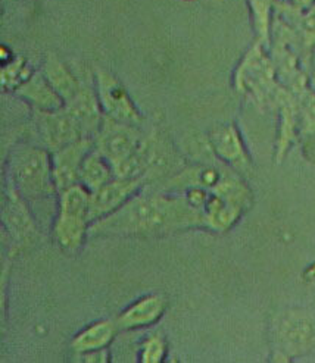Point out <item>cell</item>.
Returning a JSON list of instances; mask_svg holds the SVG:
<instances>
[{
  "label": "cell",
  "instance_id": "cell-1",
  "mask_svg": "<svg viewBox=\"0 0 315 363\" xmlns=\"http://www.w3.org/2000/svg\"><path fill=\"white\" fill-rule=\"evenodd\" d=\"M205 227L201 211L186 196L136 194L120 209L96 220L89 235H153Z\"/></svg>",
  "mask_w": 315,
  "mask_h": 363
},
{
  "label": "cell",
  "instance_id": "cell-2",
  "mask_svg": "<svg viewBox=\"0 0 315 363\" xmlns=\"http://www.w3.org/2000/svg\"><path fill=\"white\" fill-rule=\"evenodd\" d=\"M8 177L11 186L21 196L34 213L42 211L46 213L49 201L59 194L53 178L52 156L48 150L19 145L11 153L8 164Z\"/></svg>",
  "mask_w": 315,
  "mask_h": 363
},
{
  "label": "cell",
  "instance_id": "cell-3",
  "mask_svg": "<svg viewBox=\"0 0 315 363\" xmlns=\"http://www.w3.org/2000/svg\"><path fill=\"white\" fill-rule=\"evenodd\" d=\"M265 49L262 43L255 42L234 74L236 90L260 109L274 108L275 96L282 86L272 57Z\"/></svg>",
  "mask_w": 315,
  "mask_h": 363
},
{
  "label": "cell",
  "instance_id": "cell-4",
  "mask_svg": "<svg viewBox=\"0 0 315 363\" xmlns=\"http://www.w3.org/2000/svg\"><path fill=\"white\" fill-rule=\"evenodd\" d=\"M57 213L53 223V237L65 250L80 249L89 235L90 191L80 183L57 194Z\"/></svg>",
  "mask_w": 315,
  "mask_h": 363
},
{
  "label": "cell",
  "instance_id": "cell-5",
  "mask_svg": "<svg viewBox=\"0 0 315 363\" xmlns=\"http://www.w3.org/2000/svg\"><path fill=\"white\" fill-rule=\"evenodd\" d=\"M94 149L115 168L133 155L143 150L149 141L136 125L124 124L104 115L99 131L93 138Z\"/></svg>",
  "mask_w": 315,
  "mask_h": 363
},
{
  "label": "cell",
  "instance_id": "cell-6",
  "mask_svg": "<svg viewBox=\"0 0 315 363\" xmlns=\"http://www.w3.org/2000/svg\"><path fill=\"white\" fill-rule=\"evenodd\" d=\"M277 353L274 357L289 360L315 350V319L299 311L284 313L275 327Z\"/></svg>",
  "mask_w": 315,
  "mask_h": 363
},
{
  "label": "cell",
  "instance_id": "cell-7",
  "mask_svg": "<svg viewBox=\"0 0 315 363\" xmlns=\"http://www.w3.org/2000/svg\"><path fill=\"white\" fill-rule=\"evenodd\" d=\"M96 83L97 99H99L104 115L136 127L142 124V113L133 104L127 90L114 75L106 71H97Z\"/></svg>",
  "mask_w": 315,
  "mask_h": 363
},
{
  "label": "cell",
  "instance_id": "cell-8",
  "mask_svg": "<svg viewBox=\"0 0 315 363\" xmlns=\"http://www.w3.org/2000/svg\"><path fill=\"white\" fill-rule=\"evenodd\" d=\"M143 184V178H114L109 183L90 191L89 220L90 225L96 220L106 218L120 209L124 203L137 194Z\"/></svg>",
  "mask_w": 315,
  "mask_h": 363
},
{
  "label": "cell",
  "instance_id": "cell-9",
  "mask_svg": "<svg viewBox=\"0 0 315 363\" xmlns=\"http://www.w3.org/2000/svg\"><path fill=\"white\" fill-rule=\"evenodd\" d=\"M34 112L38 133L52 153L84 137L80 124L64 108L57 111Z\"/></svg>",
  "mask_w": 315,
  "mask_h": 363
},
{
  "label": "cell",
  "instance_id": "cell-10",
  "mask_svg": "<svg viewBox=\"0 0 315 363\" xmlns=\"http://www.w3.org/2000/svg\"><path fill=\"white\" fill-rule=\"evenodd\" d=\"M93 147V138L83 137L52 153L53 178L59 193L80 183V168L83 159Z\"/></svg>",
  "mask_w": 315,
  "mask_h": 363
},
{
  "label": "cell",
  "instance_id": "cell-11",
  "mask_svg": "<svg viewBox=\"0 0 315 363\" xmlns=\"http://www.w3.org/2000/svg\"><path fill=\"white\" fill-rule=\"evenodd\" d=\"M274 108L279 111V135L275 143V160L282 162L290 146L299 137L298 99L292 90L280 86L275 96Z\"/></svg>",
  "mask_w": 315,
  "mask_h": 363
},
{
  "label": "cell",
  "instance_id": "cell-12",
  "mask_svg": "<svg viewBox=\"0 0 315 363\" xmlns=\"http://www.w3.org/2000/svg\"><path fill=\"white\" fill-rule=\"evenodd\" d=\"M209 145L214 153L231 168L243 171L250 165L243 138L233 124L214 128L209 133Z\"/></svg>",
  "mask_w": 315,
  "mask_h": 363
},
{
  "label": "cell",
  "instance_id": "cell-13",
  "mask_svg": "<svg viewBox=\"0 0 315 363\" xmlns=\"http://www.w3.org/2000/svg\"><path fill=\"white\" fill-rule=\"evenodd\" d=\"M165 312V298L160 294H148L136 300L115 319L118 331L140 330L156 324Z\"/></svg>",
  "mask_w": 315,
  "mask_h": 363
},
{
  "label": "cell",
  "instance_id": "cell-14",
  "mask_svg": "<svg viewBox=\"0 0 315 363\" xmlns=\"http://www.w3.org/2000/svg\"><path fill=\"white\" fill-rule=\"evenodd\" d=\"M275 13L297 33L308 65L311 53L315 49V2L304 9L292 4H275Z\"/></svg>",
  "mask_w": 315,
  "mask_h": 363
},
{
  "label": "cell",
  "instance_id": "cell-15",
  "mask_svg": "<svg viewBox=\"0 0 315 363\" xmlns=\"http://www.w3.org/2000/svg\"><path fill=\"white\" fill-rule=\"evenodd\" d=\"M16 94L28 102L34 111H57L64 108V100L43 74H34L16 90Z\"/></svg>",
  "mask_w": 315,
  "mask_h": 363
},
{
  "label": "cell",
  "instance_id": "cell-16",
  "mask_svg": "<svg viewBox=\"0 0 315 363\" xmlns=\"http://www.w3.org/2000/svg\"><path fill=\"white\" fill-rule=\"evenodd\" d=\"M116 331H118V327L115 320H111V319L97 320L74 337L71 347L78 354L105 349L111 345V341L114 340Z\"/></svg>",
  "mask_w": 315,
  "mask_h": 363
},
{
  "label": "cell",
  "instance_id": "cell-17",
  "mask_svg": "<svg viewBox=\"0 0 315 363\" xmlns=\"http://www.w3.org/2000/svg\"><path fill=\"white\" fill-rule=\"evenodd\" d=\"M114 168L94 147L86 155L80 168V184L89 191L101 189L114 179Z\"/></svg>",
  "mask_w": 315,
  "mask_h": 363
},
{
  "label": "cell",
  "instance_id": "cell-18",
  "mask_svg": "<svg viewBox=\"0 0 315 363\" xmlns=\"http://www.w3.org/2000/svg\"><path fill=\"white\" fill-rule=\"evenodd\" d=\"M43 74L53 89L59 93V96L62 97L64 105L72 100L83 89L82 84L74 78V75L53 56L48 57Z\"/></svg>",
  "mask_w": 315,
  "mask_h": 363
},
{
  "label": "cell",
  "instance_id": "cell-19",
  "mask_svg": "<svg viewBox=\"0 0 315 363\" xmlns=\"http://www.w3.org/2000/svg\"><path fill=\"white\" fill-rule=\"evenodd\" d=\"M250 12V19L257 42L262 43L265 48L271 45V31L275 12V0H248Z\"/></svg>",
  "mask_w": 315,
  "mask_h": 363
},
{
  "label": "cell",
  "instance_id": "cell-20",
  "mask_svg": "<svg viewBox=\"0 0 315 363\" xmlns=\"http://www.w3.org/2000/svg\"><path fill=\"white\" fill-rule=\"evenodd\" d=\"M294 94L298 99L299 137H315V91L305 87Z\"/></svg>",
  "mask_w": 315,
  "mask_h": 363
},
{
  "label": "cell",
  "instance_id": "cell-21",
  "mask_svg": "<svg viewBox=\"0 0 315 363\" xmlns=\"http://www.w3.org/2000/svg\"><path fill=\"white\" fill-rule=\"evenodd\" d=\"M167 356V342L162 334H152L140 347L139 360L143 363H160Z\"/></svg>",
  "mask_w": 315,
  "mask_h": 363
},
{
  "label": "cell",
  "instance_id": "cell-22",
  "mask_svg": "<svg viewBox=\"0 0 315 363\" xmlns=\"http://www.w3.org/2000/svg\"><path fill=\"white\" fill-rule=\"evenodd\" d=\"M31 77L30 72H27V69L24 68L23 62H16L8 65V68H4L2 71V84L8 86L9 89H18L24 82Z\"/></svg>",
  "mask_w": 315,
  "mask_h": 363
},
{
  "label": "cell",
  "instance_id": "cell-23",
  "mask_svg": "<svg viewBox=\"0 0 315 363\" xmlns=\"http://www.w3.org/2000/svg\"><path fill=\"white\" fill-rule=\"evenodd\" d=\"M82 357H83L84 362H99V363H102V362L109 360V352H108V347H105V349L84 353V354H82Z\"/></svg>",
  "mask_w": 315,
  "mask_h": 363
},
{
  "label": "cell",
  "instance_id": "cell-24",
  "mask_svg": "<svg viewBox=\"0 0 315 363\" xmlns=\"http://www.w3.org/2000/svg\"><path fill=\"white\" fill-rule=\"evenodd\" d=\"M315 0H290V4L293 5V6H297V8H301V9H304V8H306V6H309L311 4H314Z\"/></svg>",
  "mask_w": 315,
  "mask_h": 363
}]
</instances>
